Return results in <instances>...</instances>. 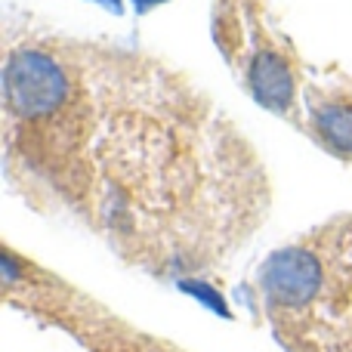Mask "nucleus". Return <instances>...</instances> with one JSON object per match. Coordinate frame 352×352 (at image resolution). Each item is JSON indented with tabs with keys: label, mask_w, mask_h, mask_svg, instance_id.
<instances>
[{
	"label": "nucleus",
	"mask_w": 352,
	"mask_h": 352,
	"mask_svg": "<svg viewBox=\"0 0 352 352\" xmlns=\"http://www.w3.org/2000/svg\"><path fill=\"white\" fill-rule=\"evenodd\" d=\"M0 291L10 309L62 331L84 352H152L158 337L136 328L96 294L19 250L10 238L0 248Z\"/></svg>",
	"instance_id": "obj_3"
},
{
	"label": "nucleus",
	"mask_w": 352,
	"mask_h": 352,
	"mask_svg": "<svg viewBox=\"0 0 352 352\" xmlns=\"http://www.w3.org/2000/svg\"><path fill=\"white\" fill-rule=\"evenodd\" d=\"M210 28L219 56L241 90L303 136L309 74L294 41L275 28L266 0H213Z\"/></svg>",
	"instance_id": "obj_4"
},
{
	"label": "nucleus",
	"mask_w": 352,
	"mask_h": 352,
	"mask_svg": "<svg viewBox=\"0 0 352 352\" xmlns=\"http://www.w3.org/2000/svg\"><path fill=\"white\" fill-rule=\"evenodd\" d=\"M248 300L285 352H322L324 340L352 322V210L269 250Z\"/></svg>",
	"instance_id": "obj_2"
},
{
	"label": "nucleus",
	"mask_w": 352,
	"mask_h": 352,
	"mask_svg": "<svg viewBox=\"0 0 352 352\" xmlns=\"http://www.w3.org/2000/svg\"><path fill=\"white\" fill-rule=\"evenodd\" d=\"M0 158L25 207L164 285H217L266 226L275 179L238 118L146 47L3 28Z\"/></svg>",
	"instance_id": "obj_1"
},
{
	"label": "nucleus",
	"mask_w": 352,
	"mask_h": 352,
	"mask_svg": "<svg viewBox=\"0 0 352 352\" xmlns=\"http://www.w3.org/2000/svg\"><path fill=\"white\" fill-rule=\"evenodd\" d=\"M152 352H192V349L179 346V343H173V340H164V337H155Z\"/></svg>",
	"instance_id": "obj_7"
},
{
	"label": "nucleus",
	"mask_w": 352,
	"mask_h": 352,
	"mask_svg": "<svg viewBox=\"0 0 352 352\" xmlns=\"http://www.w3.org/2000/svg\"><path fill=\"white\" fill-rule=\"evenodd\" d=\"M322 352H352V322L337 328L334 334L324 340V349Z\"/></svg>",
	"instance_id": "obj_6"
},
{
	"label": "nucleus",
	"mask_w": 352,
	"mask_h": 352,
	"mask_svg": "<svg viewBox=\"0 0 352 352\" xmlns=\"http://www.w3.org/2000/svg\"><path fill=\"white\" fill-rule=\"evenodd\" d=\"M303 136L324 155L352 167V80H309L303 99Z\"/></svg>",
	"instance_id": "obj_5"
}]
</instances>
